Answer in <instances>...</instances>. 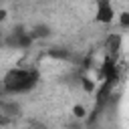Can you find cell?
<instances>
[{
	"mask_svg": "<svg viewBox=\"0 0 129 129\" xmlns=\"http://www.w3.org/2000/svg\"><path fill=\"white\" fill-rule=\"evenodd\" d=\"M40 83V73L36 67H12L2 77V91L8 95H26L34 91Z\"/></svg>",
	"mask_w": 129,
	"mask_h": 129,
	"instance_id": "6da1fadb",
	"label": "cell"
},
{
	"mask_svg": "<svg viewBox=\"0 0 129 129\" xmlns=\"http://www.w3.org/2000/svg\"><path fill=\"white\" fill-rule=\"evenodd\" d=\"M32 38L28 34V28L24 26H16L12 28L10 32H6V38H4V48H16V50H26L32 46Z\"/></svg>",
	"mask_w": 129,
	"mask_h": 129,
	"instance_id": "7a4b0ae2",
	"label": "cell"
},
{
	"mask_svg": "<svg viewBox=\"0 0 129 129\" xmlns=\"http://www.w3.org/2000/svg\"><path fill=\"white\" fill-rule=\"evenodd\" d=\"M117 18V12L113 8V4L109 0H101L97 2V10H95V20L101 22V24H111L113 20Z\"/></svg>",
	"mask_w": 129,
	"mask_h": 129,
	"instance_id": "3957f363",
	"label": "cell"
},
{
	"mask_svg": "<svg viewBox=\"0 0 129 129\" xmlns=\"http://www.w3.org/2000/svg\"><path fill=\"white\" fill-rule=\"evenodd\" d=\"M101 75L105 79V85H109V87L119 81V71H117V64H115V58H111V56L105 58V62L101 67Z\"/></svg>",
	"mask_w": 129,
	"mask_h": 129,
	"instance_id": "277c9868",
	"label": "cell"
},
{
	"mask_svg": "<svg viewBox=\"0 0 129 129\" xmlns=\"http://www.w3.org/2000/svg\"><path fill=\"white\" fill-rule=\"evenodd\" d=\"M121 40H123V36H121L119 32H113V34H109V36H107L105 48H107V52H109V56H111V58H115V56H117V52H119V48H121Z\"/></svg>",
	"mask_w": 129,
	"mask_h": 129,
	"instance_id": "5b68a950",
	"label": "cell"
},
{
	"mask_svg": "<svg viewBox=\"0 0 129 129\" xmlns=\"http://www.w3.org/2000/svg\"><path fill=\"white\" fill-rule=\"evenodd\" d=\"M28 34H30V38H32V40H40V38H46V36L50 34V26H48V24H44V22L32 24V26L28 28Z\"/></svg>",
	"mask_w": 129,
	"mask_h": 129,
	"instance_id": "8992f818",
	"label": "cell"
},
{
	"mask_svg": "<svg viewBox=\"0 0 129 129\" xmlns=\"http://www.w3.org/2000/svg\"><path fill=\"white\" fill-rule=\"evenodd\" d=\"M119 22H121V28H129V12H121Z\"/></svg>",
	"mask_w": 129,
	"mask_h": 129,
	"instance_id": "52a82bcc",
	"label": "cell"
},
{
	"mask_svg": "<svg viewBox=\"0 0 129 129\" xmlns=\"http://www.w3.org/2000/svg\"><path fill=\"white\" fill-rule=\"evenodd\" d=\"M73 113H75V117H85L87 111H85L83 105H75V107H73Z\"/></svg>",
	"mask_w": 129,
	"mask_h": 129,
	"instance_id": "ba28073f",
	"label": "cell"
},
{
	"mask_svg": "<svg viewBox=\"0 0 129 129\" xmlns=\"http://www.w3.org/2000/svg\"><path fill=\"white\" fill-rule=\"evenodd\" d=\"M4 38H6V32L0 30V48H4Z\"/></svg>",
	"mask_w": 129,
	"mask_h": 129,
	"instance_id": "9c48e42d",
	"label": "cell"
},
{
	"mask_svg": "<svg viewBox=\"0 0 129 129\" xmlns=\"http://www.w3.org/2000/svg\"><path fill=\"white\" fill-rule=\"evenodd\" d=\"M6 18V10H0V20H4Z\"/></svg>",
	"mask_w": 129,
	"mask_h": 129,
	"instance_id": "30bf717a",
	"label": "cell"
}]
</instances>
